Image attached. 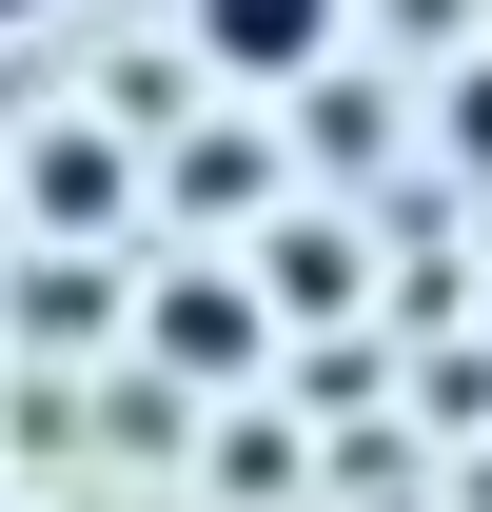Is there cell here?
Segmentation results:
<instances>
[{
	"mask_svg": "<svg viewBox=\"0 0 492 512\" xmlns=\"http://www.w3.org/2000/svg\"><path fill=\"white\" fill-rule=\"evenodd\" d=\"M335 20H355V0H178L197 79H237V99H296V79L335 60Z\"/></svg>",
	"mask_w": 492,
	"mask_h": 512,
	"instance_id": "obj_1",
	"label": "cell"
},
{
	"mask_svg": "<svg viewBox=\"0 0 492 512\" xmlns=\"http://www.w3.org/2000/svg\"><path fill=\"white\" fill-rule=\"evenodd\" d=\"M20 178H40V237H79V217H119V197H138V158H119L99 119H40V158H20Z\"/></svg>",
	"mask_w": 492,
	"mask_h": 512,
	"instance_id": "obj_2",
	"label": "cell"
},
{
	"mask_svg": "<svg viewBox=\"0 0 492 512\" xmlns=\"http://www.w3.org/2000/svg\"><path fill=\"white\" fill-rule=\"evenodd\" d=\"M276 335V276H178L158 296V355H256Z\"/></svg>",
	"mask_w": 492,
	"mask_h": 512,
	"instance_id": "obj_3",
	"label": "cell"
},
{
	"mask_svg": "<svg viewBox=\"0 0 492 512\" xmlns=\"http://www.w3.org/2000/svg\"><path fill=\"white\" fill-rule=\"evenodd\" d=\"M256 276H276V316H335V296H355V237H335V217H276Z\"/></svg>",
	"mask_w": 492,
	"mask_h": 512,
	"instance_id": "obj_4",
	"label": "cell"
},
{
	"mask_svg": "<svg viewBox=\"0 0 492 512\" xmlns=\"http://www.w3.org/2000/svg\"><path fill=\"white\" fill-rule=\"evenodd\" d=\"M433 158H453V178H492V40L433 79Z\"/></svg>",
	"mask_w": 492,
	"mask_h": 512,
	"instance_id": "obj_5",
	"label": "cell"
},
{
	"mask_svg": "<svg viewBox=\"0 0 492 512\" xmlns=\"http://www.w3.org/2000/svg\"><path fill=\"white\" fill-rule=\"evenodd\" d=\"M178 197H197V217H237V197H276V158H256V138H197V158H178Z\"/></svg>",
	"mask_w": 492,
	"mask_h": 512,
	"instance_id": "obj_6",
	"label": "cell"
},
{
	"mask_svg": "<svg viewBox=\"0 0 492 512\" xmlns=\"http://www.w3.org/2000/svg\"><path fill=\"white\" fill-rule=\"evenodd\" d=\"M20 237H40V178H0V256H20Z\"/></svg>",
	"mask_w": 492,
	"mask_h": 512,
	"instance_id": "obj_7",
	"label": "cell"
},
{
	"mask_svg": "<svg viewBox=\"0 0 492 512\" xmlns=\"http://www.w3.org/2000/svg\"><path fill=\"white\" fill-rule=\"evenodd\" d=\"M0 20H40V0H0Z\"/></svg>",
	"mask_w": 492,
	"mask_h": 512,
	"instance_id": "obj_8",
	"label": "cell"
}]
</instances>
